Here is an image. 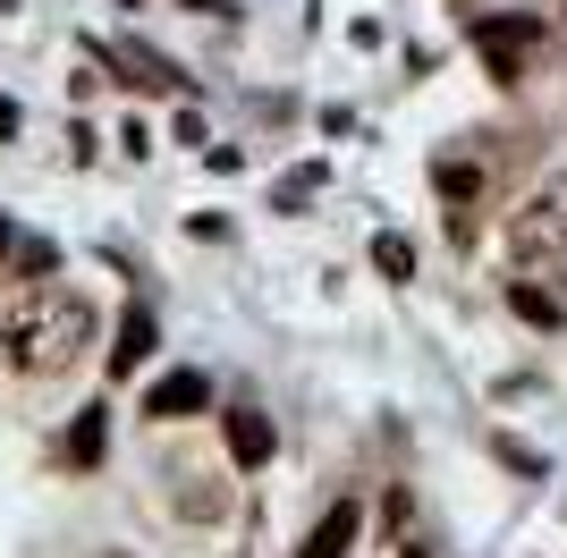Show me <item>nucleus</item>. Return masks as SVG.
Wrapping results in <instances>:
<instances>
[{
	"mask_svg": "<svg viewBox=\"0 0 567 558\" xmlns=\"http://www.w3.org/2000/svg\"><path fill=\"white\" fill-rule=\"evenodd\" d=\"M85 348H94V304L69 297V288H34V297L0 322V364L25 372V381H60V372H76Z\"/></svg>",
	"mask_w": 567,
	"mask_h": 558,
	"instance_id": "f257e3e1",
	"label": "nucleus"
},
{
	"mask_svg": "<svg viewBox=\"0 0 567 558\" xmlns=\"http://www.w3.org/2000/svg\"><path fill=\"white\" fill-rule=\"evenodd\" d=\"M432 186L450 195V211H466L474 195H483V169H474L466 153H441V162H432Z\"/></svg>",
	"mask_w": 567,
	"mask_h": 558,
	"instance_id": "6e6552de",
	"label": "nucleus"
},
{
	"mask_svg": "<svg viewBox=\"0 0 567 558\" xmlns=\"http://www.w3.org/2000/svg\"><path fill=\"white\" fill-rule=\"evenodd\" d=\"M213 406V381L204 372H162L153 390H144V423H187V415H204Z\"/></svg>",
	"mask_w": 567,
	"mask_h": 558,
	"instance_id": "20e7f679",
	"label": "nucleus"
},
{
	"mask_svg": "<svg viewBox=\"0 0 567 558\" xmlns=\"http://www.w3.org/2000/svg\"><path fill=\"white\" fill-rule=\"evenodd\" d=\"M474 51H483V69H492L499 85H517V76H525V60H534V25L483 18V25H474Z\"/></svg>",
	"mask_w": 567,
	"mask_h": 558,
	"instance_id": "7ed1b4c3",
	"label": "nucleus"
},
{
	"mask_svg": "<svg viewBox=\"0 0 567 558\" xmlns=\"http://www.w3.org/2000/svg\"><path fill=\"white\" fill-rule=\"evenodd\" d=\"M355 525H364V508H355V499H339V508H331V516H322V525L306 534V550H297V558H348Z\"/></svg>",
	"mask_w": 567,
	"mask_h": 558,
	"instance_id": "0eeeda50",
	"label": "nucleus"
},
{
	"mask_svg": "<svg viewBox=\"0 0 567 558\" xmlns=\"http://www.w3.org/2000/svg\"><path fill=\"white\" fill-rule=\"evenodd\" d=\"M0 136H18V102H0Z\"/></svg>",
	"mask_w": 567,
	"mask_h": 558,
	"instance_id": "2eb2a0df",
	"label": "nucleus"
},
{
	"mask_svg": "<svg viewBox=\"0 0 567 558\" xmlns=\"http://www.w3.org/2000/svg\"><path fill=\"white\" fill-rule=\"evenodd\" d=\"M508 304H517V313H525L534 330H559V304H550L543 288H508Z\"/></svg>",
	"mask_w": 567,
	"mask_h": 558,
	"instance_id": "f8f14e48",
	"label": "nucleus"
},
{
	"mask_svg": "<svg viewBox=\"0 0 567 558\" xmlns=\"http://www.w3.org/2000/svg\"><path fill=\"white\" fill-rule=\"evenodd\" d=\"M153 313L144 304H127V322H118V339H111V381H127V372H144V355H153Z\"/></svg>",
	"mask_w": 567,
	"mask_h": 558,
	"instance_id": "39448f33",
	"label": "nucleus"
},
{
	"mask_svg": "<svg viewBox=\"0 0 567 558\" xmlns=\"http://www.w3.org/2000/svg\"><path fill=\"white\" fill-rule=\"evenodd\" d=\"M508 271L567 279V178H543L508 220Z\"/></svg>",
	"mask_w": 567,
	"mask_h": 558,
	"instance_id": "f03ea898",
	"label": "nucleus"
},
{
	"mask_svg": "<svg viewBox=\"0 0 567 558\" xmlns=\"http://www.w3.org/2000/svg\"><path fill=\"white\" fill-rule=\"evenodd\" d=\"M102 441H111V406H85L69 423V465H102Z\"/></svg>",
	"mask_w": 567,
	"mask_h": 558,
	"instance_id": "1a4fd4ad",
	"label": "nucleus"
},
{
	"mask_svg": "<svg viewBox=\"0 0 567 558\" xmlns=\"http://www.w3.org/2000/svg\"><path fill=\"white\" fill-rule=\"evenodd\" d=\"M373 262H381V279H406V271H415V246H406V237H381Z\"/></svg>",
	"mask_w": 567,
	"mask_h": 558,
	"instance_id": "ddd939ff",
	"label": "nucleus"
},
{
	"mask_svg": "<svg viewBox=\"0 0 567 558\" xmlns=\"http://www.w3.org/2000/svg\"><path fill=\"white\" fill-rule=\"evenodd\" d=\"M313 186H322V169H288V178H280V211H297Z\"/></svg>",
	"mask_w": 567,
	"mask_h": 558,
	"instance_id": "4468645a",
	"label": "nucleus"
},
{
	"mask_svg": "<svg viewBox=\"0 0 567 558\" xmlns=\"http://www.w3.org/2000/svg\"><path fill=\"white\" fill-rule=\"evenodd\" d=\"M102 558H118V550H102Z\"/></svg>",
	"mask_w": 567,
	"mask_h": 558,
	"instance_id": "f3484780",
	"label": "nucleus"
},
{
	"mask_svg": "<svg viewBox=\"0 0 567 558\" xmlns=\"http://www.w3.org/2000/svg\"><path fill=\"white\" fill-rule=\"evenodd\" d=\"M0 262H9V220H0Z\"/></svg>",
	"mask_w": 567,
	"mask_h": 558,
	"instance_id": "dca6fc26",
	"label": "nucleus"
},
{
	"mask_svg": "<svg viewBox=\"0 0 567 558\" xmlns=\"http://www.w3.org/2000/svg\"><path fill=\"white\" fill-rule=\"evenodd\" d=\"M220 441H229L237 465H262L271 457V423H262L255 406H229V415H220Z\"/></svg>",
	"mask_w": 567,
	"mask_h": 558,
	"instance_id": "423d86ee",
	"label": "nucleus"
},
{
	"mask_svg": "<svg viewBox=\"0 0 567 558\" xmlns=\"http://www.w3.org/2000/svg\"><path fill=\"white\" fill-rule=\"evenodd\" d=\"M178 508H187V516H195V525H213V516H220V508H229V490H220V483H213V474H187V490H178Z\"/></svg>",
	"mask_w": 567,
	"mask_h": 558,
	"instance_id": "9b49d317",
	"label": "nucleus"
},
{
	"mask_svg": "<svg viewBox=\"0 0 567 558\" xmlns=\"http://www.w3.org/2000/svg\"><path fill=\"white\" fill-rule=\"evenodd\" d=\"M118 60H127V69H136V76H127V85H144V93H178V69H169L162 51H144V43H127V51H118Z\"/></svg>",
	"mask_w": 567,
	"mask_h": 558,
	"instance_id": "9d476101",
	"label": "nucleus"
}]
</instances>
